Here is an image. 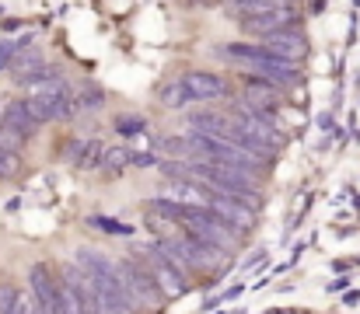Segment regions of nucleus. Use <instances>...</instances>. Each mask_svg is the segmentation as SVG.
<instances>
[{
	"instance_id": "f257e3e1",
	"label": "nucleus",
	"mask_w": 360,
	"mask_h": 314,
	"mask_svg": "<svg viewBox=\"0 0 360 314\" xmlns=\"http://www.w3.org/2000/svg\"><path fill=\"white\" fill-rule=\"evenodd\" d=\"M74 262L88 273L95 294H98V304H102V314H136V304L129 301V294L122 290L120 276H116V262L95 248H81L74 255Z\"/></svg>"
},
{
	"instance_id": "f03ea898",
	"label": "nucleus",
	"mask_w": 360,
	"mask_h": 314,
	"mask_svg": "<svg viewBox=\"0 0 360 314\" xmlns=\"http://www.w3.org/2000/svg\"><path fill=\"white\" fill-rule=\"evenodd\" d=\"M25 88L32 91L25 102H28L32 115H35L39 122L67 119V115L77 112V98L70 95L67 81H60L56 74H46V77H39V81H32V84H25Z\"/></svg>"
},
{
	"instance_id": "7ed1b4c3",
	"label": "nucleus",
	"mask_w": 360,
	"mask_h": 314,
	"mask_svg": "<svg viewBox=\"0 0 360 314\" xmlns=\"http://www.w3.org/2000/svg\"><path fill=\"white\" fill-rule=\"evenodd\" d=\"M112 262H116V276H120L122 290L129 294V301L136 304V311H140V308H143V311H150V308L165 304L161 290L154 287V280H150V273L143 269V262H140V259L126 255V259H112Z\"/></svg>"
},
{
	"instance_id": "20e7f679",
	"label": "nucleus",
	"mask_w": 360,
	"mask_h": 314,
	"mask_svg": "<svg viewBox=\"0 0 360 314\" xmlns=\"http://www.w3.org/2000/svg\"><path fill=\"white\" fill-rule=\"evenodd\" d=\"M140 262H143V269L150 273V280H154V287L161 290L165 301H179V297L186 294V273H182L158 244H150V248L140 255Z\"/></svg>"
},
{
	"instance_id": "39448f33",
	"label": "nucleus",
	"mask_w": 360,
	"mask_h": 314,
	"mask_svg": "<svg viewBox=\"0 0 360 314\" xmlns=\"http://www.w3.org/2000/svg\"><path fill=\"white\" fill-rule=\"evenodd\" d=\"M28 294H32L39 314H63L60 276H56V269H49L46 262H35V266L28 269Z\"/></svg>"
},
{
	"instance_id": "423d86ee",
	"label": "nucleus",
	"mask_w": 360,
	"mask_h": 314,
	"mask_svg": "<svg viewBox=\"0 0 360 314\" xmlns=\"http://www.w3.org/2000/svg\"><path fill=\"white\" fill-rule=\"evenodd\" d=\"M161 199H172V203H182V207H200V209H210V199L214 192L207 185H200L196 178H175L165 185V196Z\"/></svg>"
},
{
	"instance_id": "0eeeda50",
	"label": "nucleus",
	"mask_w": 360,
	"mask_h": 314,
	"mask_svg": "<svg viewBox=\"0 0 360 314\" xmlns=\"http://www.w3.org/2000/svg\"><path fill=\"white\" fill-rule=\"evenodd\" d=\"M214 192V189H210ZM210 213H217L224 223H231L235 230H252L255 227V209L238 203V199H231V196H221V192H214V199H210Z\"/></svg>"
},
{
	"instance_id": "6e6552de",
	"label": "nucleus",
	"mask_w": 360,
	"mask_h": 314,
	"mask_svg": "<svg viewBox=\"0 0 360 314\" xmlns=\"http://www.w3.org/2000/svg\"><path fill=\"white\" fill-rule=\"evenodd\" d=\"M262 46L266 49H273L276 56H283L287 63H294V60H301L304 53H308V42H304V35L290 25V28H280V32H269V35H262Z\"/></svg>"
},
{
	"instance_id": "1a4fd4ad",
	"label": "nucleus",
	"mask_w": 360,
	"mask_h": 314,
	"mask_svg": "<svg viewBox=\"0 0 360 314\" xmlns=\"http://www.w3.org/2000/svg\"><path fill=\"white\" fill-rule=\"evenodd\" d=\"M182 84L189 88V95L196 102H217V98L228 95V81L217 77V74H210V70H189L182 77Z\"/></svg>"
},
{
	"instance_id": "9d476101",
	"label": "nucleus",
	"mask_w": 360,
	"mask_h": 314,
	"mask_svg": "<svg viewBox=\"0 0 360 314\" xmlns=\"http://www.w3.org/2000/svg\"><path fill=\"white\" fill-rule=\"evenodd\" d=\"M221 53H224V56H231V60L248 63L252 70L269 67V63H287L283 56H276V53H273V49H266L262 42H228V46H221Z\"/></svg>"
},
{
	"instance_id": "9b49d317",
	"label": "nucleus",
	"mask_w": 360,
	"mask_h": 314,
	"mask_svg": "<svg viewBox=\"0 0 360 314\" xmlns=\"http://www.w3.org/2000/svg\"><path fill=\"white\" fill-rule=\"evenodd\" d=\"M241 25H245L252 35H269V32L290 28V25H294V11H290V7H269V11H259V14L241 18Z\"/></svg>"
},
{
	"instance_id": "f8f14e48",
	"label": "nucleus",
	"mask_w": 360,
	"mask_h": 314,
	"mask_svg": "<svg viewBox=\"0 0 360 314\" xmlns=\"http://www.w3.org/2000/svg\"><path fill=\"white\" fill-rule=\"evenodd\" d=\"M276 105H280V88L273 81H259V77H248L245 81V108L248 112L269 115Z\"/></svg>"
},
{
	"instance_id": "ddd939ff",
	"label": "nucleus",
	"mask_w": 360,
	"mask_h": 314,
	"mask_svg": "<svg viewBox=\"0 0 360 314\" xmlns=\"http://www.w3.org/2000/svg\"><path fill=\"white\" fill-rule=\"evenodd\" d=\"M42 122L32 115V108L28 102H11L4 108V129L11 133V136H18V140H25V136H32L35 129H39Z\"/></svg>"
},
{
	"instance_id": "4468645a",
	"label": "nucleus",
	"mask_w": 360,
	"mask_h": 314,
	"mask_svg": "<svg viewBox=\"0 0 360 314\" xmlns=\"http://www.w3.org/2000/svg\"><path fill=\"white\" fill-rule=\"evenodd\" d=\"M102 157H105V143L102 140H84L81 143V154L74 161L77 171H98L102 168Z\"/></svg>"
},
{
	"instance_id": "2eb2a0df",
	"label": "nucleus",
	"mask_w": 360,
	"mask_h": 314,
	"mask_svg": "<svg viewBox=\"0 0 360 314\" xmlns=\"http://www.w3.org/2000/svg\"><path fill=\"white\" fill-rule=\"evenodd\" d=\"M129 164H133V150L120 143V147H105V157H102V168H98V171H105L109 178H116Z\"/></svg>"
},
{
	"instance_id": "dca6fc26",
	"label": "nucleus",
	"mask_w": 360,
	"mask_h": 314,
	"mask_svg": "<svg viewBox=\"0 0 360 314\" xmlns=\"http://www.w3.org/2000/svg\"><path fill=\"white\" fill-rule=\"evenodd\" d=\"M158 98H161V105H165V108H186V105L196 102L182 81H172V84H165V88L158 91Z\"/></svg>"
},
{
	"instance_id": "f3484780",
	"label": "nucleus",
	"mask_w": 360,
	"mask_h": 314,
	"mask_svg": "<svg viewBox=\"0 0 360 314\" xmlns=\"http://www.w3.org/2000/svg\"><path fill=\"white\" fill-rule=\"evenodd\" d=\"M18 171H21V157H18V150L7 147V143H0V178H14Z\"/></svg>"
},
{
	"instance_id": "a211bd4d",
	"label": "nucleus",
	"mask_w": 360,
	"mask_h": 314,
	"mask_svg": "<svg viewBox=\"0 0 360 314\" xmlns=\"http://www.w3.org/2000/svg\"><path fill=\"white\" fill-rule=\"evenodd\" d=\"M88 223H91V227H98L102 234H112V237H129V234H133V227H129V223L109 220V216H91Z\"/></svg>"
},
{
	"instance_id": "6ab92c4d",
	"label": "nucleus",
	"mask_w": 360,
	"mask_h": 314,
	"mask_svg": "<svg viewBox=\"0 0 360 314\" xmlns=\"http://www.w3.org/2000/svg\"><path fill=\"white\" fill-rule=\"evenodd\" d=\"M116 129H120V133H143V119H140V115H120Z\"/></svg>"
},
{
	"instance_id": "aec40b11",
	"label": "nucleus",
	"mask_w": 360,
	"mask_h": 314,
	"mask_svg": "<svg viewBox=\"0 0 360 314\" xmlns=\"http://www.w3.org/2000/svg\"><path fill=\"white\" fill-rule=\"evenodd\" d=\"M21 49V42H0V70H7L14 63V53Z\"/></svg>"
}]
</instances>
